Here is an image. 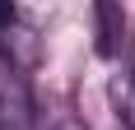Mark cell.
<instances>
[{
    "instance_id": "obj_2",
    "label": "cell",
    "mask_w": 135,
    "mask_h": 130,
    "mask_svg": "<svg viewBox=\"0 0 135 130\" xmlns=\"http://www.w3.org/2000/svg\"><path fill=\"white\" fill-rule=\"evenodd\" d=\"M112 102H117L121 130H135V74H121L117 84H112Z\"/></svg>"
},
{
    "instance_id": "obj_4",
    "label": "cell",
    "mask_w": 135,
    "mask_h": 130,
    "mask_svg": "<svg viewBox=\"0 0 135 130\" xmlns=\"http://www.w3.org/2000/svg\"><path fill=\"white\" fill-rule=\"evenodd\" d=\"M51 130H89V126H84V121L79 116H61V121H56V126Z\"/></svg>"
},
{
    "instance_id": "obj_5",
    "label": "cell",
    "mask_w": 135,
    "mask_h": 130,
    "mask_svg": "<svg viewBox=\"0 0 135 130\" xmlns=\"http://www.w3.org/2000/svg\"><path fill=\"white\" fill-rule=\"evenodd\" d=\"M131 74H135V70H131Z\"/></svg>"
},
{
    "instance_id": "obj_3",
    "label": "cell",
    "mask_w": 135,
    "mask_h": 130,
    "mask_svg": "<svg viewBox=\"0 0 135 130\" xmlns=\"http://www.w3.org/2000/svg\"><path fill=\"white\" fill-rule=\"evenodd\" d=\"M98 23H103V42H98V51H117V28L126 23V19H121V9L98 5Z\"/></svg>"
},
{
    "instance_id": "obj_1",
    "label": "cell",
    "mask_w": 135,
    "mask_h": 130,
    "mask_svg": "<svg viewBox=\"0 0 135 130\" xmlns=\"http://www.w3.org/2000/svg\"><path fill=\"white\" fill-rule=\"evenodd\" d=\"M0 130H33V93L5 47H0Z\"/></svg>"
}]
</instances>
